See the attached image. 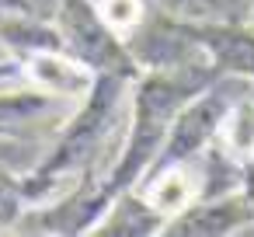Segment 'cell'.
<instances>
[{
  "mask_svg": "<svg viewBox=\"0 0 254 237\" xmlns=\"http://www.w3.org/2000/svg\"><path fill=\"white\" fill-rule=\"evenodd\" d=\"M198 18H223V21H251L254 0H191Z\"/></svg>",
  "mask_w": 254,
  "mask_h": 237,
  "instance_id": "10",
  "label": "cell"
},
{
  "mask_svg": "<svg viewBox=\"0 0 254 237\" xmlns=\"http://www.w3.org/2000/svg\"><path fill=\"white\" fill-rule=\"evenodd\" d=\"M244 227H254V206L237 188L226 195L195 199L188 209H181L178 216L167 220L164 234H171V237H223V234H237Z\"/></svg>",
  "mask_w": 254,
  "mask_h": 237,
  "instance_id": "4",
  "label": "cell"
},
{
  "mask_svg": "<svg viewBox=\"0 0 254 237\" xmlns=\"http://www.w3.org/2000/svg\"><path fill=\"white\" fill-rule=\"evenodd\" d=\"M25 74L35 77L49 94L56 98H84V91L94 80V70L87 63H80L73 53L66 49H49V53H32L21 60Z\"/></svg>",
  "mask_w": 254,
  "mask_h": 237,
  "instance_id": "5",
  "label": "cell"
},
{
  "mask_svg": "<svg viewBox=\"0 0 254 237\" xmlns=\"http://www.w3.org/2000/svg\"><path fill=\"white\" fill-rule=\"evenodd\" d=\"M212 143L223 147V150H226L230 157H237V160L254 157V87H251L247 94H240V98L226 108V115H223L219 133H216Z\"/></svg>",
  "mask_w": 254,
  "mask_h": 237,
  "instance_id": "8",
  "label": "cell"
},
{
  "mask_svg": "<svg viewBox=\"0 0 254 237\" xmlns=\"http://www.w3.org/2000/svg\"><path fill=\"white\" fill-rule=\"evenodd\" d=\"M32 7H35L42 18H56V7H60V0H32Z\"/></svg>",
  "mask_w": 254,
  "mask_h": 237,
  "instance_id": "14",
  "label": "cell"
},
{
  "mask_svg": "<svg viewBox=\"0 0 254 237\" xmlns=\"http://www.w3.org/2000/svg\"><path fill=\"white\" fill-rule=\"evenodd\" d=\"M240 192L251 199V206H254V157H247L244 160V181H240Z\"/></svg>",
  "mask_w": 254,
  "mask_h": 237,
  "instance_id": "12",
  "label": "cell"
},
{
  "mask_svg": "<svg viewBox=\"0 0 254 237\" xmlns=\"http://www.w3.org/2000/svg\"><path fill=\"white\" fill-rule=\"evenodd\" d=\"M132 84L136 77L126 74H94L91 87L84 91L77 112L66 119L53 150L18 181V195L28 206H46L53 202L56 188H73L80 178L108 171V143L122 115H129Z\"/></svg>",
  "mask_w": 254,
  "mask_h": 237,
  "instance_id": "1",
  "label": "cell"
},
{
  "mask_svg": "<svg viewBox=\"0 0 254 237\" xmlns=\"http://www.w3.org/2000/svg\"><path fill=\"white\" fill-rule=\"evenodd\" d=\"M251 28H254V11H251Z\"/></svg>",
  "mask_w": 254,
  "mask_h": 237,
  "instance_id": "15",
  "label": "cell"
},
{
  "mask_svg": "<svg viewBox=\"0 0 254 237\" xmlns=\"http://www.w3.org/2000/svg\"><path fill=\"white\" fill-rule=\"evenodd\" d=\"M185 25L219 77H240V80L254 84V28H251V21H223V18L188 14Z\"/></svg>",
  "mask_w": 254,
  "mask_h": 237,
  "instance_id": "3",
  "label": "cell"
},
{
  "mask_svg": "<svg viewBox=\"0 0 254 237\" xmlns=\"http://www.w3.org/2000/svg\"><path fill=\"white\" fill-rule=\"evenodd\" d=\"M153 4L164 7V11H171V14H195L191 0H153Z\"/></svg>",
  "mask_w": 254,
  "mask_h": 237,
  "instance_id": "13",
  "label": "cell"
},
{
  "mask_svg": "<svg viewBox=\"0 0 254 237\" xmlns=\"http://www.w3.org/2000/svg\"><path fill=\"white\" fill-rule=\"evenodd\" d=\"M94 4H98L101 18L112 25V32H119L122 39H129L150 14L146 0H94Z\"/></svg>",
  "mask_w": 254,
  "mask_h": 237,
  "instance_id": "9",
  "label": "cell"
},
{
  "mask_svg": "<svg viewBox=\"0 0 254 237\" xmlns=\"http://www.w3.org/2000/svg\"><path fill=\"white\" fill-rule=\"evenodd\" d=\"M53 21L66 42V53H73L94 74H126V77L143 74L129 53L126 39L119 32H112V25L101 18L94 0H60Z\"/></svg>",
  "mask_w": 254,
  "mask_h": 237,
  "instance_id": "2",
  "label": "cell"
},
{
  "mask_svg": "<svg viewBox=\"0 0 254 237\" xmlns=\"http://www.w3.org/2000/svg\"><path fill=\"white\" fill-rule=\"evenodd\" d=\"M167 220L139 195V188H126L122 195H115V202L108 206V213L101 216V223L94 227V234H119V237H153L164 234Z\"/></svg>",
  "mask_w": 254,
  "mask_h": 237,
  "instance_id": "7",
  "label": "cell"
},
{
  "mask_svg": "<svg viewBox=\"0 0 254 237\" xmlns=\"http://www.w3.org/2000/svg\"><path fill=\"white\" fill-rule=\"evenodd\" d=\"M0 14H39L32 0H0Z\"/></svg>",
  "mask_w": 254,
  "mask_h": 237,
  "instance_id": "11",
  "label": "cell"
},
{
  "mask_svg": "<svg viewBox=\"0 0 254 237\" xmlns=\"http://www.w3.org/2000/svg\"><path fill=\"white\" fill-rule=\"evenodd\" d=\"M136 188L164 220H171L198 199V174H195V164H178V167L150 171Z\"/></svg>",
  "mask_w": 254,
  "mask_h": 237,
  "instance_id": "6",
  "label": "cell"
}]
</instances>
